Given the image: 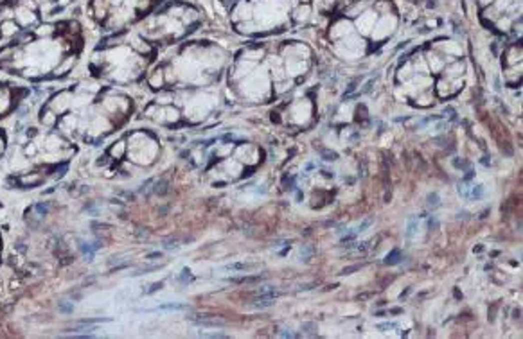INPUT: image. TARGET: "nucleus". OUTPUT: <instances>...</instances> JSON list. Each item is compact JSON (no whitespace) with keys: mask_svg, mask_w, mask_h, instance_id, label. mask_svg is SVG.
<instances>
[{"mask_svg":"<svg viewBox=\"0 0 523 339\" xmlns=\"http://www.w3.org/2000/svg\"><path fill=\"white\" fill-rule=\"evenodd\" d=\"M11 101H13V92L0 86V115L11 108Z\"/></svg>","mask_w":523,"mask_h":339,"instance_id":"1","label":"nucleus"},{"mask_svg":"<svg viewBox=\"0 0 523 339\" xmlns=\"http://www.w3.org/2000/svg\"><path fill=\"white\" fill-rule=\"evenodd\" d=\"M416 232H417V219L412 217L410 221H408V226H407V237L408 239H412Z\"/></svg>","mask_w":523,"mask_h":339,"instance_id":"2","label":"nucleus"},{"mask_svg":"<svg viewBox=\"0 0 523 339\" xmlns=\"http://www.w3.org/2000/svg\"><path fill=\"white\" fill-rule=\"evenodd\" d=\"M482 196H484V187H482V185H473V188H471V197H475V199H480Z\"/></svg>","mask_w":523,"mask_h":339,"instance_id":"3","label":"nucleus"},{"mask_svg":"<svg viewBox=\"0 0 523 339\" xmlns=\"http://www.w3.org/2000/svg\"><path fill=\"white\" fill-rule=\"evenodd\" d=\"M250 268H254L252 264H230V266H228V269H250Z\"/></svg>","mask_w":523,"mask_h":339,"instance_id":"4","label":"nucleus"},{"mask_svg":"<svg viewBox=\"0 0 523 339\" xmlns=\"http://www.w3.org/2000/svg\"><path fill=\"white\" fill-rule=\"evenodd\" d=\"M396 323H381V325H378V329H381V331H389V329H396Z\"/></svg>","mask_w":523,"mask_h":339,"instance_id":"5","label":"nucleus"}]
</instances>
